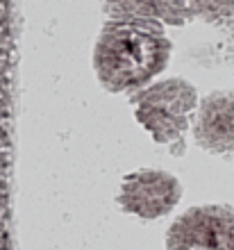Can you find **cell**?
Wrapping results in <instances>:
<instances>
[{
	"instance_id": "1",
	"label": "cell",
	"mask_w": 234,
	"mask_h": 250,
	"mask_svg": "<svg viewBox=\"0 0 234 250\" xmlns=\"http://www.w3.org/2000/svg\"><path fill=\"white\" fill-rule=\"evenodd\" d=\"M173 41L164 25L141 19H107L96 37L91 66L111 96H132L166 71Z\"/></svg>"
},
{
	"instance_id": "3",
	"label": "cell",
	"mask_w": 234,
	"mask_h": 250,
	"mask_svg": "<svg viewBox=\"0 0 234 250\" xmlns=\"http://www.w3.org/2000/svg\"><path fill=\"white\" fill-rule=\"evenodd\" d=\"M182 182L166 168H134L123 175L116 193L118 209L141 221H157L169 216L182 200Z\"/></svg>"
},
{
	"instance_id": "4",
	"label": "cell",
	"mask_w": 234,
	"mask_h": 250,
	"mask_svg": "<svg viewBox=\"0 0 234 250\" xmlns=\"http://www.w3.org/2000/svg\"><path fill=\"white\" fill-rule=\"evenodd\" d=\"M169 250H234V207L198 205L170 225Z\"/></svg>"
},
{
	"instance_id": "5",
	"label": "cell",
	"mask_w": 234,
	"mask_h": 250,
	"mask_svg": "<svg viewBox=\"0 0 234 250\" xmlns=\"http://www.w3.org/2000/svg\"><path fill=\"white\" fill-rule=\"evenodd\" d=\"M191 137L212 157H234V89H218L198 100Z\"/></svg>"
},
{
	"instance_id": "6",
	"label": "cell",
	"mask_w": 234,
	"mask_h": 250,
	"mask_svg": "<svg viewBox=\"0 0 234 250\" xmlns=\"http://www.w3.org/2000/svg\"><path fill=\"white\" fill-rule=\"evenodd\" d=\"M107 19H141L164 27H182L191 21L187 0H103Z\"/></svg>"
},
{
	"instance_id": "7",
	"label": "cell",
	"mask_w": 234,
	"mask_h": 250,
	"mask_svg": "<svg viewBox=\"0 0 234 250\" xmlns=\"http://www.w3.org/2000/svg\"><path fill=\"white\" fill-rule=\"evenodd\" d=\"M191 19L207 25H228L234 23V0H187Z\"/></svg>"
},
{
	"instance_id": "2",
	"label": "cell",
	"mask_w": 234,
	"mask_h": 250,
	"mask_svg": "<svg viewBox=\"0 0 234 250\" xmlns=\"http://www.w3.org/2000/svg\"><path fill=\"white\" fill-rule=\"evenodd\" d=\"M198 100V86L180 75L157 78L130 96L134 119L143 132L175 157L187 150L184 139L191 132Z\"/></svg>"
}]
</instances>
